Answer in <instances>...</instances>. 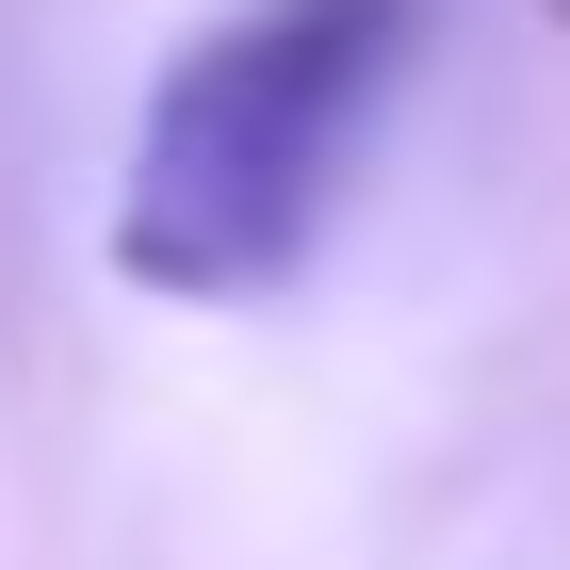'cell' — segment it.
<instances>
[{
    "instance_id": "obj_1",
    "label": "cell",
    "mask_w": 570,
    "mask_h": 570,
    "mask_svg": "<svg viewBox=\"0 0 570 570\" xmlns=\"http://www.w3.org/2000/svg\"><path fill=\"white\" fill-rule=\"evenodd\" d=\"M424 0H245L213 33H179L147 82L131 179H115V277L179 309H245L309 262V228L343 213L358 115L392 98Z\"/></svg>"
}]
</instances>
